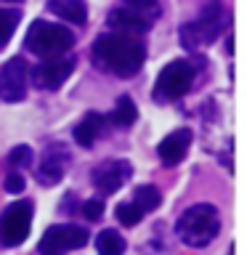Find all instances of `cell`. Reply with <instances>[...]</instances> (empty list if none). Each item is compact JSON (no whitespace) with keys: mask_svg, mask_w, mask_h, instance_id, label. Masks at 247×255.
<instances>
[{"mask_svg":"<svg viewBox=\"0 0 247 255\" xmlns=\"http://www.w3.org/2000/svg\"><path fill=\"white\" fill-rule=\"evenodd\" d=\"M91 59L101 72H109L115 77H133L143 67L146 48L133 35L109 32V35L96 37V43L91 48Z\"/></svg>","mask_w":247,"mask_h":255,"instance_id":"cell-1","label":"cell"},{"mask_svg":"<svg viewBox=\"0 0 247 255\" xmlns=\"http://www.w3.org/2000/svg\"><path fill=\"white\" fill-rule=\"evenodd\" d=\"M221 231V213L215 205H191L189 210L175 221V234L189 247H207Z\"/></svg>","mask_w":247,"mask_h":255,"instance_id":"cell-2","label":"cell"},{"mask_svg":"<svg viewBox=\"0 0 247 255\" xmlns=\"http://www.w3.org/2000/svg\"><path fill=\"white\" fill-rule=\"evenodd\" d=\"M72 45H75V35L67 27L53 21L37 19L27 32V48L32 53L43 56V59H56V56L67 53Z\"/></svg>","mask_w":247,"mask_h":255,"instance_id":"cell-3","label":"cell"},{"mask_svg":"<svg viewBox=\"0 0 247 255\" xmlns=\"http://www.w3.org/2000/svg\"><path fill=\"white\" fill-rule=\"evenodd\" d=\"M221 27H223V5H221V0H210L197 13V19H191L189 24L181 27V43L186 48L210 45L221 35Z\"/></svg>","mask_w":247,"mask_h":255,"instance_id":"cell-4","label":"cell"},{"mask_svg":"<svg viewBox=\"0 0 247 255\" xmlns=\"http://www.w3.org/2000/svg\"><path fill=\"white\" fill-rule=\"evenodd\" d=\"M191 83H194V67L183 59H175L159 72L154 85V101H178L191 91Z\"/></svg>","mask_w":247,"mask_h":255,"instance_id":"cell-5","label":"cell"},{"mask_svg":"<svg viewBox=\"0 0 247 255\" xmlns=\"http://www.w3.org/2000/svg\"><path fill=\"white\" fill-rule=\"evenodd\" d=\"M32 202L29 199H19V202L8 205L3 215H0V245L3 247H19L24 239L29 237L32 226Z\"/></svg>","mask_w":247,"mask_h":255,"instance_id":"cell-6","label":"cell"},{"mask_svg":"<svg viewBox=\"0 0 247 255\" xmlns=\"http://www.w3.org/2000/svg\"><path fill=\"white\" fill-rule=\"evenodd\" d=\"M88 245V231L80 226H72V223H59V226H51L40 239V255H67L69 250H77V247Z\"/></svg>","mask_w":247,"mask_h":255,"instance_id":"cell-7","label":"cell"},{"mask_svg":"<svg viewBox=\"0 0 247 255\" xmlns=\"http://www.w3.org/2000/svg\"><path fill=\"white\" fill-rule=\"evenodd\" d=\"M27 75L29 69L21 56L5 61L0 67V101H8V104L21 101L27 96Z\"/></svg>","mask_w":247,"mask_h":255,"instance_id":"cell-8","label":"cell"},{"mask_svg":"<svg viewBox=\"0 0 247 255\" xmlns=\"http://www.w3.org/2000/svg\"><path fill=\"white\" fill-rule=\"evenodd\" d=\"M75 64H77L75 59H59V56L48 59L29 72L32 83L37 88H43V91H56V88H61L69 80V75L75 72Z\"/></svg>","mask_w":247,"mask_h":255,"instance_id":"cell-9","label":"cell"},{"mask_svg":"<svg viewBox=\"0 0 247 255\" xmlns=\"http://www.w3.org/2000/svg\"><path fill=\"white\" fill-rule=\"evenodd\" d=\"M130 175H133V165L127 159H107L93 170V186L101 194H115L123 183H127Z\"/></svg>","mask_w":247,"mask_h":255,"instance_id":"cell-10","label":"cell"},{"mask_svg":"<svg viewBox=\"0 0 247 255\" xmlns=\"http://www.w3.org/2000/svg\"><path fill=\"white\" fill-rule=\"evenodd\" d=\"M67 162H69V151L64 143H56V146H48L40 157V162L35 167V178L45 186H53L64 178V170H67Z\"/></svg>","mask_w":247,"mask_h":255,"instance_id":"cell-11","label":"cell"},{"mask_svg":"<svg viewBox=\"0 0 247 255\" xmlns=\"http://www.w3.org/2000/svg\"><path fill=\"white\" fill-rule=\"evenodd\" d=\"M109 27L115 32H123V35H141V32H146L151 27V19H146L141 11H135L130 5H123V8H115V11H109L107 16Z\"/></svg>","mask_w":247,"mask_h":255,"instance_id":"cell-12","label":"cell"},{"mask_svg":"<svg viewBox=\"0 0 247 255\" xmlns=\"http://www.w3.org/2000/svg\"><path fill=\"white\" fill-rule=\"evenodd\" d=\"M189 146H191V130L189 128H178V130H173L170 135H165V138L159 141L157 154L165 165H178L181 159L186 157Z\"/></svg>","mask_w":247,"mask_h":255,"instance_id":"cell-13","label":"cell"},{"mask_svg":"<svg viewBox=\"0 0 247 255\" xmlns=\"http://www.w3.org/2000/svg\"><path fill=\"white\" fill-rule=\"evenodd\" d=\"M104 123H107V117L99 115V112H88V115L77 123L75 128V141L80 143V146H93L96 138L104 133Z\"/></svg>","mask_w":247,"mask_h":255,"instance_id":"cell-14","label":"cell"},{"mask_svg":"<svg viewBox=\"0 0 247 255\" xmlns=\"http://www.w3.org/2000/svg\"><path fill=\"white\" fill-rule=\"evenodd\" d=\"M48 11L56 13L61 21L77 24V27H83L88 21V5L83 0H51V3H48Z\"/></svg>","mask_w":247,"mask_h":255,"instance_id":"cell-15","label":"cell"},{"mask_svg":"<svg viewBox=\"0 0 247 255\" xmlns=\"http://www.w3.org/2000/svg\"><path fill=\"white\" fill-rule=\"evenodd\" d=\"M125 237L115 229H104L96 237V253L99 255H123L125 253Z\"/></svg>","mask_w":247,"mask_h":255,"instance_id":"cell-16","label":"cell"},{"mask_svg":"<svg viewBox=\"0 0 247 255\" xmlns=\"http://www.w3.org/2000/svg\"><path fill=\"white\" fill-rule=\"evenodd\" d=\"M112 123H115L117 128H130L135 120H138V109H135V104L130 96H120L117 99V107L115 112H112Z\"/></svg>","mask_w":247,"mask_h":255,"instance_id":"cell-17","label":"cell"},{"mask_svg":"<svg viewBox=\"0 0 247 255\" xmlns=\"http://www.w3.org/2000/svg\"><path fill=\"white\" fill-rule=\"evenodd\" d=\"M21 13L13 11V8H0V51L8 45V40L13 37L16 27H19Z\"/></svg>","mask_w":247,"mask_h":255,"instance_id":"cell-18","label":"cell"},{"mask_svg":"<svg viewBox=\"0 0 247 255\" xmlns=\"http://www.w3.org/2000/svg\"><path fill=\"white\" fill-rule=\"evenodd\" d=\"M133 202L138 205L143 213H151V210H157V207H159V202H162V194H159L157 186H138V189H135V199H133Z\"/></svg>","mask_w":247,"mask_h":255,"instance_id":"cell-19","label":"cell"},{"mask_svg":"<svg viewBox=\"0 0 247 255\" xmlns=\"http://www.w3.org/2000/svg\"><path fill=\"white\" fill-rule=\"evenodd\" d=\"M115 215H117V221L123 223V226H135V223H138L146 213H143L135 202H123V205H117Z\"/></svg>","mask_w":247,"mask_h":255,"instance_id":"cell-20","label":"cell"},{"mask_svg":"<svg viewBox=\"0 0 247 255\" xmlns=\"http://www.w3.org/2000/svg\"><path fill=\"white\" fill-rule=\"evenodd\" d=\"M35 159H32V149L19 143V146L11 149V154H8V165H11V170H21V167H29Z\"/></svg>","mask_w":247,"mask_h":255,"instance_id":"cell-21","label":"cell"},{"mask_svg":"<svg viewBox=\"0 0 247 255\" xmlns=\"http://www.w3.org/2000/svg\"><path fill=\"white\" fill-rule=\"evenodd\" d=\"M83 215L88 221H99L101 215H104V202L99 197L96 199H88V202H83Z\"/></svg>","mask_w":247,"mask_h":255,"instance_id":"cell-22","label":"cell"},{"mask_svg":"<svg viewBox=\"0 0 247 255\" xmlns=\"http://www.w3.org/2000/svg\"><path fill=\"white\" fill-rule=\"evenodd\" d=\"M3 186H5L8 194H19V191H24V178H21V173H19V170H11V173L5 175Z\"/></svg>","mask_w":247,"mask_h":255,"instance_id":"cell-23","label":"cell"},{"mask_svg":"<svg viewBox=\"0 0 247 255\" xmlns=\"http://www.w3.org/2000/svg\"><path fill=\"white\" fill-rule=\"evenodd\" d=\"M229 255H234V245H231V250H229Z\"/></svg>","mask_w":247,"mask_h":255,"instance_id":"cell-24","label":"cell"}]
</instances>
